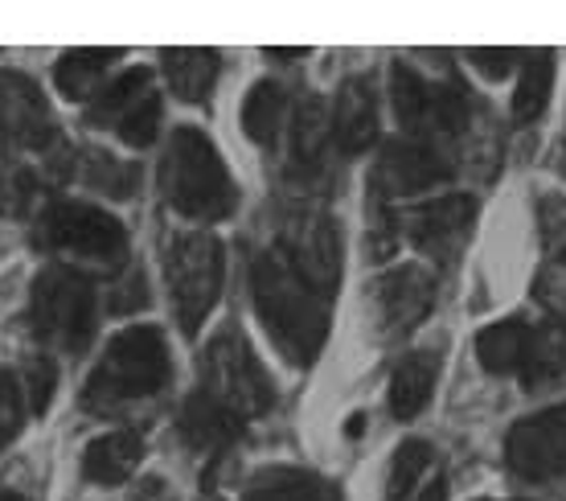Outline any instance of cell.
I'll return each instance as SVG.
<instances>
[{"mask_svg": "<svg viewBox=\"0 0 566 501\" xmlns=\"http://www.w3.org/2000/svg\"><path fill=\"white\" fill-rule=\"evenodd\" d=\"M251 296L271 345L292 366H312L328 337V296H321L304 275L283 259L263 251L251 263Z\"/></svg>", "mask_w": 566, "mask_h": 501, "instance_id": "obj_1", "label": "cell"}, {"mask_svg": "<svg viewBox=\"0 0 566 501\" xmlns=\"http://www.w3.org/2000/svg\"><path fill=\"white\" fill-rule=\"evenodd\" d=\"M169 378L172 358L165 333L156 325H128V330L115 333L112 345L103 349V358L95 362L83 390V407L95 416H112L128 403L160 395L169 387Z\"/></svg>", "mask_w": 566, "mask_h": 501, "instance_id": "obj_2", "label": "cell"}, {"mask_svg": "<svg viewBox=\"0 0 566 501\" xmlns=\"http://www.w3.org/2000/svg\"><path fill=\"white\" fill-rule=\"evenodd\" d=\"M160 194L181 218L218 222L234 215L239 189L230 181L227 160L218 157L210 136L198 128H177L160 157Z\"/></svg>", "mask_w": 566, "mask_h": 501, "instance_id": "obj_3", "label": "cell"}, {"mask_svg": "<svg viewBox=\"0 0 566 501\" xmlns=\"http://www.w3.org/2000/svg\"><path fill=\"white\" fill-rule=\"evenodd\" d=\"M227 280V251L210 230H181L165 239V284L185 333H198Z\"/></svg>", "mask_w": 566, "mask_h": 501, "instance_id": "obj_4", "label": "cell"}, {"mask_svg": "<svg viewBox=\"0 0 566 501\" xmlns=\"http://www.w3.org/2000/svg\"><path fill=\"white\" fill-rule=\"evenodd\" d=\"M95 316H99L95 284L83 272L62 263L38 272L33 296H29V321L50 349H62V354L86 349V342L95 337Z\"/></svg>", "mask_w": 566, "mask_h": 501, "instance_id": "obj_5", "label": "cell"}, {"mask_svg": "<svg viewBox=\"0 0 566 501\" xmlns=\"http://www.w3.org/2000/svg\"><path fill=\"white\" fill-rule=\"evenodd\" d=\"M198 378L201 395L227 407L234 419H255L275 403V387H271L263 362L255 358L247 337L234 330L218 333L206 345V354L198 358Z\"/></svg>", "mask_w": 566, "mask_h": 501, "instance_id": "obj_6", "label": "cell"}, {"mask_svg": "<svg viewBox=\"0 0 566 501\" xmlns=\"http://www.w3.org/2000/svg\"><path fill=\"white\" fill-rule=\"evenodd\" d=\"M33 243L57 255L83 259L91 268H115L128 255V230L107 210L86 201H50L33 227Z\"/></svg>", "mask_w": 566, "mask_h": 501, "instance_id": "obj_7", "label": "cell"}, {"mask_svg": "<svg viewBox=\"0 0 566 501\" xmlns=\"http://www.w3.org/2000/svg\"><path fill=\"white\" fill-rule=\"evenodd\" d=\"M390 86H395V112L398 124L407 128V140H423L439 148V136H455L464 128L468 103L455 86L427 83L407 62H395Z\"/></svg>", "mask_w": 566, "mask_h": 501, "instance_id": "obj_8", "label": "cell"}, {"mask_svg": "<svg viewBox=\"0 0 566 501\" xmlns=\"http://www.w3.org/2000/svg\"><path fill=\"white\" fill-rule=\"evenodd\" d=\"M86 124L112 128L132 148H148L160 132V95L153 91V74L144 66H132L112 79L86 107Z\"/></svg>", "mask_w": 566, "mask_h": 501, "instance_id": "obj_9", "label": "cell"}, {"mask_svg": "<svg viewBox=\"0 0 566 501\" xmlns=\"http://www.w3.org/2000/svg\"><path fill=\"white\" fill-rule=\"evenodd\" d=\"M283 259H287L321 296H333V288L340 284V268H345L337 218L325 215V210H304V215L292 222V230H287Z\"/></svg>", "mask_w": 566, "mask_h": 501, "instance_id": "obj_10", "label": "cell"}, {"mask_svg": "<svg viewBox=\"0 0 566 501\" xmlns=\"http://www.w3.org/2000/svg\"><path fill=\"white\" fill-rule=\"evenodd\" d=\"M505 460L525 481H551L566 469V403L525 416L505 436Z\"/></svg>", "mask_w": 566, "mask_h": 501, "instance_id": "obj_11", "label": "cell"}, {"mask_svg": "<svg viewBox=\"0 0 566 501\" xmlns=\"http://www.w3.org/2000/svg\"><path fill=\"white\" fill-rule=\"evenodd\" d=\"M448 173H452V165L443 160V153H439L436 144L395 140V144H386L382 160L369 173V194H374V201L411 198L419 189L439 186Z\"/></svg>", "mask_w": 566, "mask_h": 501, "instance_id": "obj_12", "label": "cell"}, {"mask_svg": "<svg viewBox=\"0 0 566 501\" xmlns=\"http://www.w3.org/2000/svg\"><path fill=\"white\" fill-rule=\"evenodd\" d=\"M436 301V280L419 263H402L374 284V313L382 337H407Z\"/></svg>", "mask_w": 566, "mask_h": 501, "instance_id": "obj_13", "label": "cell"}, {"mask_svg": "<svg viewBox=\"0 0 566 501\" xmlns=\"http://www.w3.org/2000/svg\"><path fill=\"white\" fill-rule=\"evenodd\" d=\"M472 218H476V201L468 194H448V198L423 201V206L407 210L402 230L415 247H423L431 255H452L472 230Z\"/></svg>", "mask_w": 566, "mask_h": 501, "instance_id": "obj_14", "label": "cell"}, {"mask_svg": "<svg viewBox=\"0 0 566 501\" xmlns=\"http://www.w3.org/2000/svg\"><path fill=\"white\" fill-rule=\"evenodd\" d=\"M328 128H333V144H337L345 157H361L369 144L378 140V95H374V79L354 74L345 79L333 100V115H328Z\"/></svg>", "mask_w": 566, "mask_h": 501, "instance_id": "obj_15", "label": "cell"}, {"mask_svg": "<svg viewBox=\"0 0 566 501\" xmlns=\"http://www.w3.org/2000/svg\"><path fill=\"white\" fill-rule=\"evenodd\" d=\"M517 378L525 383L530 395L566 387V325L563 321H546L538 330H530L525 345V362Z\"/></svg>", "mask_w": 566, "mask_h": 501, "instance_id": "obj_16", "label": "cell"}, {"mask_svg": "<svg viewBox=\"0 0 566 501\" xmlns=\"http://www.w3.org/2000/svg\"><path fill=\"white\" fill-rule=\"evenodd\" d=\"M144 460V440L136 431H107L83 452V477L95 486H124Z\"/></svg>", "mask_w": 566, "mask_h": 501, "instance_id": "obj_17", "label": "cell"}, {"mask_svg": "<svg viewBox=\"0 0 566 501\" xmlns=\"http://www.w3.org/2000/svg\"><path fill=\"white\" fill-rule=\"evenodd\" d=\"M439 349H415L407 358L398 362L395 374H390V411L395 419H415L431 399V387L439 378Z\"/></svg>", "mask_w": 566, "mask_h": 501, "instance_id": "obj_18", "label": "cell"}, {"mask_svg": "<svg viewBox=\"0 0 566 501\" xmlns=\"http://www.w3.org/2000/svg\"><path fill=\"white\" fill-rule=\"evenodd\" d=\"M242 419H234L227 407H218L213 399L206 395H189L181 407V436L189 448H198V452H218V448H227L234 436H239Z\"/></svg>", "mask_w": 566, "mask_h": 501, "instance_id": "obj_19", "label": "cell"}, {"mask_svg": "<svg viewBox=\"0 0 566 501\" xmlns=\"http://www.w3.org/2000/svg\"><path fill=\"white\" fill-rule=\"evenodd\" d=\"M242 501H345L340 489L308 469H268L259 473Z\"/></svg>", "mask_w": 566, "mask_h": 501, "instance_id": "obj_20", "label": "cell"}, {"mask_svg": "<svg viewBox=\"0 0 566 501\" xmlns=\"http://www.w3.org/2000/svg\"><path fill=\"white\" fill-rule=\"evenodd\" d=\"M160 66H165V79L177 91V100L201 103L210 100L222 62H218V50H165Z\"/></svg>", "mask_w": 566, "mask_h": 501, "instance_id": "obj_21", "label": "cell"}, {"mask_svg": "<svg viewBox=\"0 0 566 501\" xmlns=\"http://www.w3.org/2000/svg\"><path fill=\"white\" fill-rule=\"evenodd\" d=\"M115 58H119V50H71L54 66V86L66 100L91 103L107 86V71H112Z\"/></svg>", "mask_w": 566, "mask_h": 501, "instance_id": "obj_22", "label": "cell"}, {"mask_svg": "<svg viewBox=\"0 0 566 501\" xmlns=\"http://www.w3.org/2000/svg\"><path fill=\"white\" fill-rule=\"evenodd\" d=\"M530 330H534V325H525V321H501V325L481 330V337H476V358H481L484 370H493V374L522 370Z\"/></svg>", "mask_w": 566, "mask_h": 501, "instance_id": "obj_23", "label": "cell"}, {"mask_svg": "<svg viewBox=\"0 0 566 501\" xmlns=\"http://www.w3.org/2000/svg\"><path fill=\"white\" fill-rule=\"evenodd\" d=\"M283 115H287V95H283L280 83H263L251 86V95L242 100V132L255 144H275L283 128Z\"/></svg>", "mask_w": 566, "mask_h": 501, "instance_id": "obj_24", "label": "cell"}, {"mask_svg": "<svg viewBox=\"0 0 566 501\" xmlns=\"http://www.w3.org/2000/svg\"><path fill=\"white\" fill-rule=\"evenodd\" d=\"M328 140H333L328 107L321 100H304L296 107V119H292V157L300 169H321Z\"/></svg>", "mask_w": 566, "mask_h": 501, "instance_id": "obj_25", "label": "cell"}, {"mask_svg": "<svg viewBox=\"0 0 566 501\" xmlns=\"http://www.w3.org/2000/svg\"><path fill=\"white\" fill-rule=\"evenodd\" d=\"M554 91V54L542 50V54H530L522 62V79H517V91H513V119L517 124H530L546 112Z\"/></svg>", "mask_w": 566, "mask_h": 501, "instance_id": "obj_26", "label": "cell"}, {"mask_svg": "<svg viewBox=\"0 0 566 501\" xmlns=\"http://www.w3.org/2000/svg\"><path fill=\"white\" fill-rule=\"evenodd\" d=\"M78 160H83L78 177H83L91 189H99L107 198H132V194H136V181H140V169H136V165H128V160H119V157H107L99 148H86Z\"/></svg>", "mask_w": 566, "mask_h": 501, "instance_id": "obj_27", "label": "cell"}, {"mask_svg": "<svg viewBox=\"0 0 566 501\" xmlns=\"http://www.w3.org/2000/svg\"><path fill=\"white\" fill-rule=\"evenodd\" d=\"M431 469V445L427 440H407L398 445L390 473H386V501H407L419 486V477Z\"/></svg>", "mask_w": 566, "mask_h": 501, "instance_id": "obj_28", "label": "cell"}, {"mask_svg": "<svg viewBox=\"0 0 566 501\" xmlns=\"http://www.w3.org/2000/svg\"><path fill=\"white\" fill-rule=\"evenodd\" d=\"M42 194V181L29 165H13L0 173V215H25Z\"/></svg>", "mask_w": 566, "mask_h": 501, "instance_id": "obj_29", "label": "cell"}, {"mask_svg": "<svg viewBox=\"0 0 566 501\" xmlns=\"http://www.w3.org/2000/svg\"><path fill=\"white\" fill-rule=\"evenodd\" d=\"M25 428V390L13 370L0 366V448L13 445Z\"/></svg>", "mask_w": 566, "mask_h": 501, "instance_id": "obj_30", "label": "cell"}, {"mask_svg": "<svg viewBox=\"0 0 566 501\" xmlns=\"http://www.w3.org/2000/svg\"><path fill=\"white\" fill-rule=\"evenodd\" d=\"M54 383H57V370L45 354L25 362V383H21V390L29 395V411H33V416H42L45 407L54 403Z\"/></svg>", "mask_w": 566, "mask_h": 501, "instance_id": "obj_31", "label": "cell"}, {"mask_svg": "<svg viewBox=\"0 0 566 501\" xmlns=\"http://www.w3.org/2000/svg\"><path fill=\"white\" fill-rule=\"evenodd\" d=\"M538 296H542L546 304H551V309L566 313V251H563V259L554 263L551 272H546V275L538 280Z\"/></svg>", "mask_w": 566, "mask_h": 501, "instance_id": "obj_32", "label": "cell"}, {"mask_svg": "<svg viewBox=\"0 0 566 501\" xmlns=\"http://www.w3.org/2000/svg\"><path fill=\"white\" fill-rule=\"evenodd\" d=\"M472 66L489 79H505L517 66V54L513 50H472Z\"/></svg>", "mask_w": 566, "mask_h": 501, "instance_id": "obj_33", "label": "cell"}, {"mask_svg": "<svg viewBox=\"0 0 566 501\" xmlns=\"http://www.w3.org/2000/svg\"><path fill=\"white\" fill-rule=\"evenodd\" d=\"M119 288H124V296H115L112 301L115 313H128V309H144V304H148V284H144L140 272H132Z\"/></svg>", "mask_w": 566, "mask_h": 501, "instance_id": "obj_34", "label": "cell"}, {"mask_svg": "<svg viewBox=\"0 0 566 501\" xmlns=\"http://www.w3.org/2000/svg\"><path fill=\"white\" fill-rule=\"evenodd\" d=\"M415 501H448V486H443V477H436V481H431V486H427Z\"/></svg>", "mask_w": 566, "mask_h": 501, "instance_id": "obj_35", "label": "cell"}, {"mask_svg": "<svg viewBox=\"0 0 566 501\" xmlns=\"http://www.w3.org/2000/svg\"><path fill=\"white\" fill-rule=\"evenodd\" d=\"M0 501H25L21 493H9V489H0Z\"/></svg>", "mask_w": 566, "mask_h": 501, "instance_id": "obj_36", "label": "cell"}, {"mask_svg": "<svg viewBox=\"0 0 566 501\" xmlns=\"http://www.w3.org/2000/svg\"><path fill=\"white\" fill-rule=\"evenodd\" d=\"M4 144H9V140H4V132H0V148H4Z\"/></svg>", "mask_w": 566, "mask_h": 501, "instance_id": "obj_37", "label": "cell"}]
</instances>
